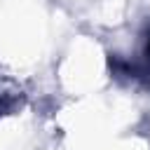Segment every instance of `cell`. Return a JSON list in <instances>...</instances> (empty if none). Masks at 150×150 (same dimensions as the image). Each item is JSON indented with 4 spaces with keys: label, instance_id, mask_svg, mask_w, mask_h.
<instances>
[{
    "label": "cell",
    "instance_id": "obj_1",
    "mask_svg": "<svg viewBox=\"0 0 150 150\" xmlns=\"http://www.w3.org/2000/svg\"><path fill=\"white\" fill-rule=\"evenodd\" d=\"M143 56H145V63L150 66V33H148V38H145V52H143Z\"/></svg>",
    "mask_w": 150,
    "mask_h": 150
}]
</instances>
